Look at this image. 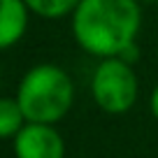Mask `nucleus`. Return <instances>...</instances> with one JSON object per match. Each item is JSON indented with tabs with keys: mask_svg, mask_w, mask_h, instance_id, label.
Returning <instances> with one entry per match:
<instances>
[{
	"mask_svg": "<svg viewBox=\"0 0 158 158\" xmlns=\"http://www.w3.org/2000/svg\"><path fill=\"white\" fill-rule=\"evenodd\" d=\"M142 7L137 0H81L72 12V37L98 58L121 56L137 42Z\"/></svg>",
	"mask_w": 158,
	"mask_h": 158,
	"instance_id": "1",
	"label": "nucleus"
},
{
	"mask_svg": "<svg viewBox=\"0 0 158 158\" xmlns=\"http://www.w3.org/2000/svg\"><path fill=\"white\" fill-rule=\"evenodd\" d=\"M16 102L28 123L56 126L68 116L74 105L72 77L54 63L33 65L19 81Z\"/></svg>",
	"mask_w": 158,
	"mask_h": 158,
	"instance_id": "2",
	"label": "nucleus"
},
{
	"mask_svg": "<svg viewBox=\"0 0 158 158\" xmlns=\"http://www.w3.org/2000/svg\"><path fill=\"white\" fill-rule=\"evenodd\" d=\"M91 95L107 114H126L133 109L139 95V81L133 65L118 56L100 58L91 77Z\"/></svg>",
	"mask_w": 158,
	"mask_h": 158,
	"instance_id": "3",
	"label": "nucleus"
},
{
	"mask_svg": "<svg viewBox=\"0 0 158 158\" xmlns=\"http://www.w3.org/2000/svg\"><path fill=\"white\" fill-rule=\"evenodd\" d=\"M12 147L16 158H65V142L51 123H26Z\"/></svg>",
	"mask_w": 158,
	"mask_h": 158,
	"instance_id": "4",
	"label": "nucleus"
},
{
	"mask_svg": "<svg viewBox=\"0 0 158 158\" xmlns=\"http://www.w3.org/2000/svg\"><path fill=\"white\" fill-rule=\"evenodd\" d=\"M30 10L23 0H0V51L19 44L28 28Z\"/></svg>",
	"mask_w": 158,
	"mask_h": 158,
	"instance_id": "5",
	"label": "nucleus"
},
{
	"mask_svg": "<svg viewBox=\"0 0 158 158\" xmlns=\"http://www.w3.org/2000/svg\"><path fill=\"white\" fill-rule=\"evenodd\" d=\"M28 123L16 98L0 95V139H14L19 130Z\"/></svg>",
	"mask_w": 158,
	"mask_h": 158,
	"instance_id": "6",
	"label": "nucleus"
},
{
	"mask_svg": "<svg viewBox=\"0 0 158 158\" xmlns=\"http://www.w3.org/2000/svg\"><path fill=\"white\" fill-rule=\"evenodd\" d=\"M33 14L42 19H60L65 14H72L81 0H23Z\"/></svg>",
	"mask_w": 158,
	"mask_h": 158,
	"instance_id": "7",
	"label": "nucleus"
},
{
	"mask_svg": "<svg viewBox=\"0 0 158 158\" xmlns=\"http://www.w3.org/2000/svg\"><path fill=\"white\" fill-rule=\"evenodd\" d=\"M149 109H151V116L158 121V84L153 86V91H151V98H149Z\"/></svg>",
	"mask_w": 158,
	"mask_h": 158,
	"instance_id": "8",
	"label": "nucleus"
},
{
	"mask_svg": "<svg viewBox=\"0 0 158 158\" xmlns=\"http://www.w3.org/2000/svg\"><path fill=\"white\" fill-rule=\"evenodd\" d=\"M137 2H158V0H137Z\"/></svg>",
	"mask_w": 158,
	"mask_h": 158,
	"instance_id": "9",
	"label": "nucleus"
}]
</instances>
